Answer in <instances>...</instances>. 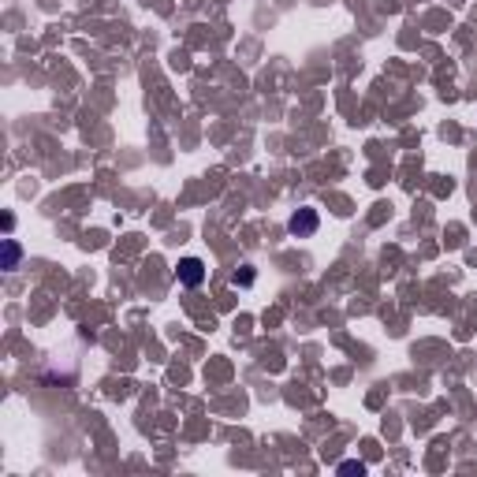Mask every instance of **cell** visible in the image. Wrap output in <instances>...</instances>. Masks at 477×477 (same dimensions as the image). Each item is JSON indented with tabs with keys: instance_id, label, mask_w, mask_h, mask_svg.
I'll return each instance as SVG.
<instances>
[{
	"instance_id": "4",
	"label": "cell",
	"mask_w": 477,
	"mask_h": 477,
	"mask_svg": "<svg viewBox=\"0 0 477 477\" xmlns=\"http://www.w3.org/2000/svg\"><path fill=\"white\" fill-rule=\"evenodd\" d=\"M366 466H362V462H343V466H340V473H362Z\"/></svg>"
},
{
	"instance_id": "1",
	"label": "cell",
	"mask_w": 477,
	"mask_h": 477,
	"mask_svg": "<svg viewBox=\"0 0 477 477\" xmlns=\"http://www.w3.org/2000/svg\"><path fill=\"white\" fill-rule=\"evenodd\" d=\"M175 276H179V283H187V287H198V283L205 280V265L198 261V257H183Z\"/></svg>"
},
{
	"instance_id": "3",
	"label": "cell",
	"mask_w": 477,
	"mask_h": 477,
	"mask_svg": "<svg viewBox=\"0 0 477 477\" xmlns=\"http://www.w3.org/2000/svg\"><path fill=\"white\" fill-rule=\"evenodd\" d=\"M4 250H8V268H16V261H19V247H16V242H4Z\"/></svg>"
},
{
	"instance_id": "2",
	"label": "cell",
	"mask_w": 477,
	"mask_h": 477,
	"mask_svg": "<svg viewBox=\"0 0 477 477\" xmlns=\"http://www.w3.org/2000/svg\"><path fill=\"white\" fill-rule=\"evenodd\" d=\"M291 231H295V235H314V231H317V213L314 209L295 213L291 216Z\"/></svg>"
}]
</instances>
